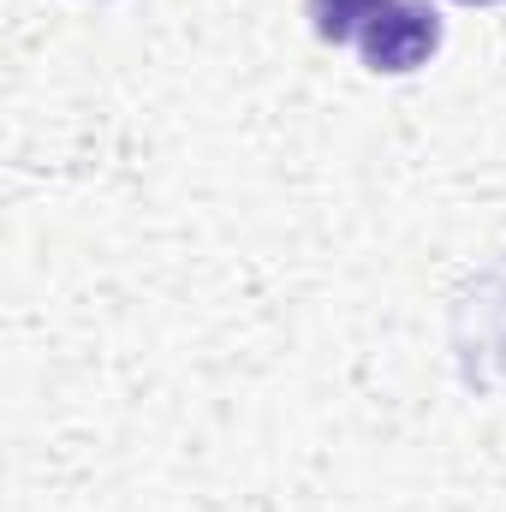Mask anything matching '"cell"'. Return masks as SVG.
I'll list each match as a JSON object with an SVG mask.
<instances>
[{
  "label": "cell",
  "mask_w": 506,
  "mask_h": 512,
  "mask_svg": "<svg viewBox=\"0 0 506 512\" xmlns=\"http://www.w3.org/2000/svg\"><path fill=\"white\" fill-rule=\"evenodd\" d=\"M441 48V18L429 0H393L381 18H370V30L358 36V54L370 72L405 78L417 66H429V54Z\"/></svg>",
  "instance_id": "cell-1"
},
{
  "label": "cell",
  "mask_w": 506,
  "mask_h": 512,
  "mask_svg": "<svg viewBox=\"0 0 506 512\" xmlns=\"http://www.w3.org/2000/svg\"><path fill=\"white\" fill-rule=\"evenodd\" d=\"M393 0H310V30L322 42H358L370 30V18H381Z\"/></svg>",
  "instance_id": "cell-2"
},
{
  "label": "cell",
  "mask_w": 506,
  "mask_h": 512,
  "mask_svg": "<svg viewBox=\"0 0 506 512\" xmlns=\"http://www.w3.org/2000/svg\"><path fill=\"white\" fill-rule=\"evenodd\" d=\"M459 6H501V0H459Z\"/></svg>",
  "instance_id": "cell-3"
}]
</instances>
